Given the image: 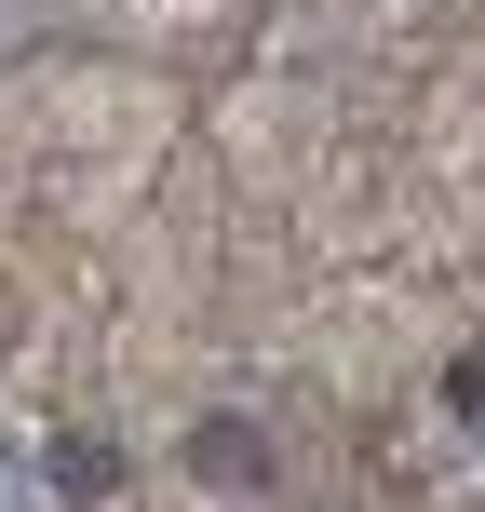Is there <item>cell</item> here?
Returning a JSON list of instances; mask_svg holds the SVG:
<instances>
[{"instance_id":"6da1fadb","label":"cell","mask_w":485,"mask_h":512,"mask_svg":"<svg viewBox=\"0 0 485 512\" xmlns=\"http://www.w3.org/2000/svg\"><path fill=\"white\" fill-rule=\"evenodd\" d=\"M189 472H203V486H270V432H256V418H203V432H189Z\"/></svg>"},{"instance_id":"7a4b0ae2","label":"cell","mask_w":485,"mask_h":512,"mask_svg":"<svg viewBox=\"0 0 485 512\" xmlns=\"http://www.w3.org/2000/svg\"><path fill=\"white\" fill-rule=\"evenodd\" d=\"M445 405H459L472 432H485V364H459V378H445Z\"/></svg>"}]
</instances>
